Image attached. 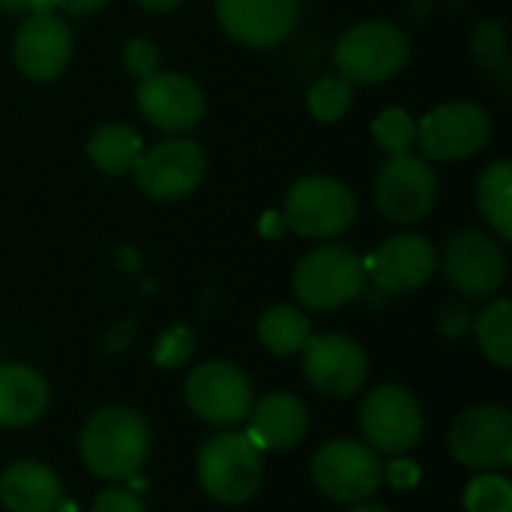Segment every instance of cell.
<instances>
[{"label": "cell", "mask_w": 512, "mask_h": 512, "mask_svg": "<svg viewBox=\"0 0 512 512\" xmlns=\"http://www.w3.org/2000/svg\"><path fill=\"white\" fill-rule=\"evenodd\" d=\"M78 450L93 477L105 483H126L147 462L150 426L138 411L126 405H111L87 420Z\"/></svg>", "instance_id": "obj_1"}, {"label": "cell", "mask_w": 512, "mask_h": 512, "mask_svg": "<svg viewBox=\"0 0 512 512\" xmlns=\"http://www.w3.org/2000/svg\"><path fill=\"white\" fill-rule=\"evenodd\" d=\"M201 489L219 504H246L264 480L261 450L246 432L225 429L204 441L198 453Z\"/></svg>", "instance_id": "obj_2"}, {"label": "cell", "mask_w": 512, "mask_h": 512, "mask_svg": "<svg viewBox=\"0 0 512 512\" xmlns=\"http://www.w3.org/2000/svg\"><path fill=\"white\" fill-rule=\"evenodd\" d=\"M336 69L351 84H378L396 78L411 60V42L390 21H360L336 42Z\"/></svg>", "instance_id": "obj_3"}, {"label": "cell", "mask_w": 512, "mask_h": 512, "mask_svg": "<svg viewBox=\"0 0 512 512\" xmlns=\"http://www.w3.org/2000/svg\"><path fill=\"white\" fill-rule=\"evenodd\" d=\"M366 261L348 246H318L294 270V294L306 309L330 312L357 300L366 288Z\"/></svg>", "instance_id": "obj_4"}, {"label": "cell", "mask_w": 512, "mask_h": 512, "mask_svg": "<svg viewBox=\"0 0 512 512\" xmlns=\"http://www.w3.org/2000/svg\"><path fill=\"white\" fill-rule=\"evenodd\" d=\"M312 480L321 495L339 504L369 501L384 483V465L369 444L336 438L327 441L312 459Z\"/></svg>", "instance_id": "obj_5"}, {"label": "cell", "mask_w": 512, "mask_h": 512, "mask_svg": "<svg viewBox=\"0 0 512 512\" xmlns=\"http://www.w3.org/2000/svg\"><path fill=\"white\" fill-rule=\"evenodd\" d=\"M354 219L357 198L336 177H303L285 198V225L303 237H339Z\"/></svg>", "instance_id": "obj_6"}, {"label": "cell", "mask_w": 512, "mask_h": 512, "mask_svg": "<svg viewBox=\"0 0 512 512\" xmlns=\"http://www.w3.org/2000/svg\"><path fill=\"white\" fill-rule=\"evenodd\" d=\"M360 429L375 453L402 456L423 438V408L411 390L399 384H381L363 399Z\"/></svg>", "instance_id": "obj_7"}, {"label": "cell", "mask_w": 512, "mask_h": 512, "mask_svg": "<svg viewBox=\"0 0 512 512\" xmlns=\"http://www.w3.org/2000/svg\"><path fill=\"white\" fill-rule=\"evenodd\" d=\"M207 174V156L201 144L189 138L159 141L153 150H144L132 177L135 186L153 201H180L189 198Z\"/></svg>", "instance_id": "obj_8"}, {"label": "cell", "mask_w": 512, "mask_h": 512, "mask_svg": "<svg viewBox=\"0 0 512 512\" xmlns=\"http://www.w3.org/2000/svg\"><path fill=\"white\" fill-rule=\"evenodd\" d=\"M375 201H378V210L390 222H399V225L420 222L432 213L438 201V174L417 153L390 156L384 168L378 171Z\"/></svg>", "instance_id": "obj_9"}, {"label": "cell", "mask_w": 512, "mask_h": 512, "mask_svg": "<svg viewBox=\"0 0 512 512\" xmlns=\"http://www.w3.org/2000/svg\"><path fill=\"white\" fill-rule=\"evenodd\" d=\"M492 138L489 111L474 102H447L417 123V141L429 159L459 162L477 156Z\"/></svg>", "instance_id": "obj_10"}, {"label": "cell", "mask_w": 512, "mask_h": 512, "mask_svg": "<svg viewBox=\"0 0 512 512\" xmlns=\"http://www.w3.org/2000/svg\"><path fill=\"white\" fill-rule=\"evenodd\" d=\"M450 453L474 471L507 468L512 462V414L504 405H474L450 426Z\"/></svg>", "instance_id": "obj_11"}, {"label": "cell", "mask_w": 512, "mask_h": 512, "mask_svg": "<svg viewBox=\"0 0 512 512\" xmlns=\"http://www.w3.org/2000/svg\"><path fill=\"white\" fill-rule=\"evenodd\" d=\"M444 273L459 294L483 300L507 282V255L489 231L465 228L447 240Z\"/></svg>", "instance_id": "obj_12"}, {"label": "cell", "mask_w": 512, "mask_h": 512, "mask_svg": "<svg viewBox=\"0 0 512 512\" xmlns=\"http://www.w3.org/2000/svg\"><path fill=\"white\" fill-rule=\"evenodd\" d=\"M303 375L321 396L345 399L363 390L369 378V357L345 333H321L309 336L303 345Z\"/></svg>", "instance_id": "obj_13"}, {"label": "cell", "mask_w": 512, "mask_h": 512, "mask_svg": "<svg viewBox=\"0 0 512 512\" xmlns=\"http://www.w3.org/2000/svg\"><path fill=\"white\" fill-rule=\"evenodd\" d=\"M186 402L192 414L210 426L234 429L249 417L252 384L249 378L225 360L201 363L186 381Z\"/></svg>", "instance_id": "obj_14"}, {"label": "cell", "mask_w": 512, "mask_h": 512, "mask_svg": "<svg viewBox=\"0 0 512 512\" xmlns=\"http://www.w3.org/2000/svg\"><path fill=\"white\" fill-rule=\"evenodd\" d=\"M18 69L33 81H54L72 60V30L57 12H30L12 42Z\"/></svg>", "instance_id": "obj_15"}, {"label": "cell", "mask_w": 512, "mask_h": 512, "mask_svg": "<svg viewBox=\"0 0 512 512\" xmlns=\"http://www.w3.org/2000/svg\"><path fill=\"white\" fill-rule=\"evenodd\" d=\"M135 96H138L141 114L165 132L195 129L207 111L201 84L183 72H153L141 78Z\"/></svg>", "instance_id": "obj_16"}, {"label": "cell", "mask_w": 512, "mask_h": 512, "mask_svg": "<svg viewBox=\"0 0 512 512\" xmlns=\"http://www.w3.org/2000/svg\"><path fill=\"white\" fill-rule=\"evenodd\" d=\"M438 270V249L429 237L399 234L381 243L366 261V276L387 294H411Z\"/></svg>", "instance_id": "obj_17"}, {"label": "cell", "mask_w": 512, "mask_h": 512, "mask_svg": "<svg viewBox=\"0 0 512 512\" xmlns=\"http://www.w3.org/2000/svg\"><path fill=\"white\" fill-rule=\"evenodd\" d=\"M297 15V0H216L222 30L249 48H273L285 42Z\"/></svg>", "instance_id": "obj_18"}, {"label": "cell", "mask_w": 512, "mask_h": 512, "mask_svg": "<svg viewBox=\"0 0 512 512\" xmlns=\"http://www.w3.org/2000/svg\"><path fill=\"white\" fill-rule=\"evenodd\" d=\"M309 429L306 405L291 393H270L249 408V441L258 450H291Z\"/></svg>", "instance_id": "obj_19"}, {"label": "cell", "mask_w": 512, "mask_h": 512, "mask_svg": "<svg viewBox=\"0 0 512 512\" xmlns=\"http://www.w3.org/2000/svg\"><path fill=\"white\" fill-rule=\"evenodd\" d=\"M0 504L9 512H57L63 483L42 462H15L0 474Z\"/></svg>", "instance_id": "obj_20"}, {"label": "cell", "mask_w": 512, "mask_h": 512, "mask_svg": "<svg viewBox=\"0 0 512 512\" xmlns=\"http://www.w3.org/2000/svg\"><path fill=\"white\" fill-rule=\"evenodd\" d=\"M48 381L21 363H0V429L33 426L48 411Z\"/></svg>", "instance_id": "obj_21"}, {"label": "cell", "mask_w": 512, "mask_h": 512, "mask_svg": "<svg viewBox=\"0 0 512 512\" xmlns=\"http://www.w3.org/2000/svg\"><path fill=\"white\" fill-rule=\"evenodd\" d=\"M144 153V141L135 129L123 126V123H105L99 126L90 141H87V156L90 162L111 177H123L132 174L138 159Z\"/></svg>", "instance_id": "obj_22"}, {"label": "cell", "mask_w": 512, "mask_h": 512, "mask_svg": "<svg viewBox=\"0 0 512 512\" xmlns=\"http://www.w3.org/2000/svg\"><path fill=\"white\" fill-rule=\"evenodd\" d=\"M477 207L489 228L501 237L512 240V162H492L477 180Z\"/></svg>", "instance_id": "obj_23"}, {"label": "cell", "mask_w": 512, "mask_h": 512, "mask_svg": "<svg viewBox=\"0 0 512 512\" xmlns=\"http://www.w3.org/2000/svg\"><path fill=\"white\" fill-rule=\"evenodd\" d=\"M312 336V321L297 306H273L258 321V339L267 351L288 357L303 351V345Z\"/></svg>", "instance_id": "obj_24"}, {"label": "cell", "mask_w": 512, "mask_h": 512, "mask_svg": "<svg viewBox=\"0 0 512 512\" xmlns=\"http://www.w3.org/2000/svg\"><path fill=\"white\" fill-rule=\"evenodd\" d=\"M474 333H477V342L483 348V354L501 366V369H510L512 366V303L510 300H495L489 303L477 324H474Z\"/></svg>", "instance_id": "obj_25"}, {"label": "cell", "mask_w": 512, "mask_h": 512, "mask_svg": "<svg viewBox=\"0 0 512 512\" xmlns=\"http://www.w3.org/2000/svg\"><path fill=\"white\" fill-rule=\"evenodd\" d=\"M471 57L486 72H507L510 69V42L504 21H480L471 33Z\"/></svg>", "instance_id": "obj_26"}, {"label": "cell", "mask_w": 512, "mask_h": 512, "mask_svg": "<svg viewBox=\"0 0 512 512\" xmlns=\"http://www.w3.org/2000/svg\"><path fill=\"white\" fill-rule=\"evenodd\" d=\"M372 135H375V144L384 153L402 156V153H411L414 144H417V120L402 108H387V111H381L375 117Z\"/></svg>", "instance_id": "obj_27"}, {"label": "cell", "mask_w": 512, "mask_h": 512, "mask_svg": "<svg viewBox=\"0 0 512 512\" xmlns=\"http://www.w3.org/2000/svg\"><path fill=\"white\" fill-rule=\"evenodd\" d=\"M354 102V84L342 75H327L309 90V111L321 123H336Z\"/></svg>", "instance_id": "obj_28"}, {"label": "cell", "mask_w": 512, "mask_h": 512, "mask_svg": "<svg viewBox=\"0 0 512 512\" xmlns=\"http://www.w3.org/2000/svg\"><path fill=\"white\" fill-rule=\"evenodd\" d=\"M462 504L468 512H512V483L504 474L486 471L465 486Z\"/></svg>", "instance_id": "obj_29"}, {"label": "cell", "mask_w": 512, "mask_h": 512, "mask_svg": "<svg viewBox=\"0 0 512 512\" xmlns=\"http://www.w3.org/2000/svg\"><path fill=\"white\" fill-rule=\"evenodd\" d=\"M195 351V336L189 327H171L159 336L156 348H153V363L162 366V369H177L183 366Z\"/></svg>", "instance_id": "obj_30"}, {"label": "cell", "mask_w": 512, "mask_h": 512, "mask_svg": "<svg viewBox=\"0 0 512 512\" xmlns=\"http://www.w3.org/2000/svg\"><path fill=\"white\" fill-rule=\"evenodd\" d=\"M123 66L135 78H147V75L159 72V51H156V45L150 39H144V36L129 39L126 48H123Z\"/></svg>", "instance_id": "obj_31"}, {"label": "cell", "mask_w": 512, "mask_h": 512, "mask_svg": "<svg viewBox=\"0 0 512 512\" xmlns=\"http://www.w3.org/2000/svg\"><path fill=\"white\" fill-rule=\"evenodd\" d=\"M90 512H147V507H144V501H141L135 492H129V489H108V492H102V495L93 501Z\"/></svg>", "instance_id": "obj_32"}, {"label": "cell", "mask_w": 512, "mask_h": 512, "mask_svg": "<svg viewBox=\"0 0 512 512\" xmlns=\"http://www.w3.org/2000/svg\"><path fill=\"white\" fill-rule=\"evenodd\" d=\"M384 480H387L393 489L408 492V489H414V486L420 483V465L411 462V459H393V462L384 468Z\"/></svg>", "instance_id": "obj_33"}, {"label": "cell", "mask_w": 512, "mask_h": 512, "mask_svg": "<svg viewBox=\"0 0 512 512\" xmlns=\"http://www.w3.org/2000/svg\"><path fill=\"white\" fill-rule=\"evenodd\" d=\"M108 0H54V6H60L69 15H90L96 9H102Z\"/></svg>", "instance_id": "obj_34"}, {"label": "cell", "mask_w": 512, "mask_h": 512, "mask_svg": "<svg viewBox=\"0 0 512 512\" xmlns=\"http://www.w3.org/2000/svg\"><path fill=\"white\" fill-rule=\"evenodd\" d=\"M183 0H138V6L144 9V12H153V15H162V12H171V9H177Z\"/></svg>", "instance_id": "obj_35"}, {"label": "cell", "mask_w": 512, "mask_h": 512, "mask_svg": "<svg viewBox=\"0 0 512 512\" xmlns=\"http://www.w3.org/2000/svg\"><path fill=\"white\" fill-rule=\"evenodd\" d=\"M30 3H33V0H0V12L21 15V12H30Z\"/></svg>", "instance_id": "obj_36"}, {"label": "cell", "mask_w": 512, "mask_h": 512, "mask_svg": "<svg viewBox=\"0 0 512 512\" xmlns=\"http://www.w3.org/2000/svg\"><path fill=\"white\" fill-rule=\"evenodd\" d=\"M348 512H390L387 507H381V504H369V501H360V504H354Z\"/></svg>", "instance_id": "obj_37"}]
</instances>
